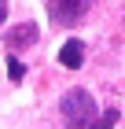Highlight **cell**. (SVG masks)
Wrapping results in <instances>:
<instances>
[{"label": "cell", "mask_w": 125, "mask_h": 129, "mask_svg": "<svg viewBox=\"0 0 125 129\" xmlns=\"http://www.w3.org/2000/svg\"><path fill=\"white\" fill-rule=\"evenodd\" d=\"M59 63H63V67H66V70H77V67H81V63H85V44H81V41H77V37H70L66 44L59 48Z\"/></svg>", "instance_id": "cell-4"}, {"label": "cell", "mask_w": 125, "mask_h": 129, "mask_svg": "<svg viewBox=\"0 0 125 129\" xmlns=\"http://www.w3.org/2000/svg\"><path fill=\"white\" fill-rule=\"evenodd\" d=\"M8 78H11V81H22V78H26V67H22V63L15 59V55L8 59Z\"/></svg>", "instance_id": "cell-6"}, {"label": "cell", "mask_w": 125, "mask_h": 129, "mask_svg": "<svg viewBox=\"0 0 125 129\" xmlns=\"http://www.w3.org/2000/svg\"><path fill=\"white\" fill-rule=\"evenodd\" d=\"M8 19V4H4V0H0V22Z\"/></svg>", "instance_id": "cell-7"}, {"label": "cell", "mask_w": 125, "mask_h": 129, "mask_svg": "<svg viewBox=\"0 0 125 129\" xmlns=\"http://www.w3.org/2000/svg\"><path fill=\"white\" fill-rule=\"evenodd\" d=\"M88 8H92V0H52V4H48L52 22H59V26H74V22H81Z\"/></svg>", "instance_id": "cell-2"}, {"label": "cell", "mask_w": 125, "mask_h": 129, "mask_svg": "<svg viewBox=\"0 0 125 129\" xmlns=\"http://www.w3.org/2000/svg\"><path fill=\"white\" fill-rule=\"evenodd\" d=\"M59 111H63L66 129H92V122L99 118L96 114V100L88 96L85 89H70L66 96L59 100Z\"/></svg>", "instance_id": "cell-1"}, {"label": "cell", "mask_w": 125, "mask_h": 129, "mask_svg": "<svg viewBox=\"0 0 125 129\" xmlns=\"http://www.w3.org/2000/svg\"><path fill=\"white\" fill-rule=\"evenodd\" d=\"M29 44H37V26H33V22H22V26H15V30L8 33V48L11 52L29 48Z\"/></svg>", "instance_id": "cell-3"}, {"label": "cell", "mask_w": 125, "mask_h": 129, "mask_svg": "<svg viewBox=\"0 0 125 129\" xmlns=\"http://www.w3.org/2000/svg\"><path fill=\"white\" fill-rule=\"evenodd\" d=\"M114 122H118V111L110 107V111H103V114L92 122V129H114Z\"/></svg>", "instance_id": "cell-5"}]
</instances>
